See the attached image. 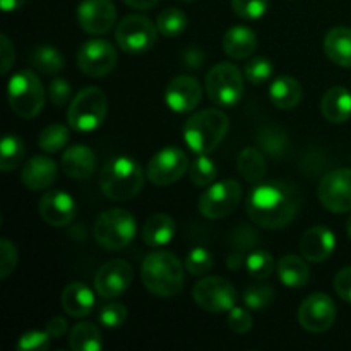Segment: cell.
Wrapping results in <instances>:
<instances>
[{"label": "cell", "mask_w": 351, "mask_h": 351, "mask_svg": "<svg viewBox=\"0 0 351 351\" xmlns=\"http://www.w3.org/2000/svg\"><path fill=\"white\" fill-rule=\"evenodd\" d=\"M119 62V53L110 41L93 38L81 45L77 51V67L89 77H105Z\"/></svg>", "instance_id": "obj_13"}, {"label": "cell", "mask_w": 351, "mask_h": 351, "mask_svg": "<svg viewBox=\"0 0 351 351\" xmlns=\"http://www.w3.org/2000/svg\"><path fill=\"white\" fill-rule=\"evenodd\" d=\"M69 346L74 351H101V331L93 322H79L69 335Z\"/></svg>", "instance_id": "obj_31"}, {"label": "cell", "mask_w": 351, "mask_h": 351, "mask_svg": "<svg viewBox=\"0 0 351 351\" xmlns=\"http://www.w3.org/2000/svg\"><path fill=\"white\" fill-rule=\"evenodd\" d=\"M319 201L331 213L351 211V170L338 168L322 177L319 182Z\"/></svg>", "instance_id": "obj_14"}, {"label": "cell", "mask_w": 351, "mask_h": 351, "mask_svg": "<svg viewBox=\"0 0 351 351\" xmlns=\"http://www.w3.org/2000/svg\"><path fill=\"white\" fill-rule=\"evenodd\" d=\"M206 93L215 105L232 108L243 98V75L235 64L221 62L206 75Z\"/></svg>", "instance_id": "obj_8"}, {"label": "cell", "mask_w": 351, "mask_h": 351, "mask_svg": "<svg viewBox=\"0 0 351 351\" xmlns=\"http://www.w3.org/2000/svg\"><path fill=\"white\" fill-rule=\"evenodd\" d=\"M324 51L332 64L351 69V29L345 26L332 27L324 38Z\"/></svg>", "instance_id": "obj_28"}, {"label": "cell", "mask_w": 351, "mask_h": 351, "mask_svg": "<svg viewBox=\"0 0 351 351\" xmlns=\"http://www.w3.org/2000/svg\"><path fill=\"white\" fill-rule=\"evenodd\" d=\"M141 280L149 293L160 298H171L184 288V266L175 254L156 250L143 261Z\"/></svg>", "instance_id": "obj_2"}, {"label": "cell", "mask_w": 351, "mask_h": 351, "mask_svg": "<svg viewBox=\"0 0 351 351\" xmlns=\"http://www.w3.org/2000/svg\"><path fill=\"white\" fill-rule=\"evenodd\" d=\"M335 290L345 302L351 304V266L343 267L335 278Z\"/></svg>", "instance_id": "obj_48"}, {"label": "cell", "mask_w": 351, "mask_h": 351, "mask_svg": "<svg viewBox=\"0 0 351 351\" xmlns=\"http://www.w3.org/2000/svg\"><path fill=\"white\" fill-rule=\"evenodd\" d=\"M274 74V65L269 58L266 57H256L249 60L243 67V75L247 81L252 84H263V82L269 81Z\"/></svg>", "instance_id": "obj_41"}, {"label": "cell", "mask_w": 351, "mask_h": 351, "mask_svg": "<svg viewBox=\"0 0 351 351\" xmlns=\"http://www.w3.org/2000/svg\"><path fill=\"white\" fill-rule=\"evenodd\" d=\"M274 300V290L273 287L266 283H257L247 288L243 291V304L250 308V311H264L271 302Z\"/></svg>", "instance_id": "obj_39"}, {"label": "cell", "mask_w": 351, "mask_h": 351, "mask_svg": "<svg viewBox=\"0 0 351 351\" xmlns=\"http://www.w3.org/2000/svg\"><path fill=\"white\" fill-rule=\"evenodd\" d=\"M226 322H228V328L237 335H245L252 329V315L243 307H233L228 312Z\"/></svg>", "instance_id": "obj_47"}, {"label": "cell", "mask_w": 351, "mask_h": 351, "mask_svg": "<svg viewBox=\"0 0 351 351\" xmlns=\"http://www.w3.org/2000/svg\"><path fill=\"white\" fill-rule=\"evenodd\" d=\"M230 129V119L218 108L194 113L184 123V141L195 154H209L223 143Z\"/></svg>", "instance_id": "obj_4"}, {"label": "cell", "mask_w": 351, "mask_h": 351, "mask_svg": "<svg viewBox=\"0 0 351 351\" xmlns=\"http://www.w3.org/2000/svg\"><path fill=\"white\" fill-rule=\"evenodd\" d=\"M38 211H40L41 219L47 225L55 226V228H64L75 219L77 206H75L74 197L71 194L55 189V191H48L41 197Z\"/></svg>", "instance_id": "obj_18"}, {"label": "cell", "mask_w": 351, "mask_h": 351, "mask_svg": "<svg viewBox=\"0 0 351 351\" xmlns=\"http://www.w3.org/2000/svg\"><path fill=\"white\" fill-rule=\"evenodd\" d=\"M146 173L129 156H117L106 161L99 173V189L113 202H125L141 194Z\"/></svg>", "instance_id": "obj_3"}, {"label": "cell", "mask_w": 351, "mask_h": 351, "mask_svg": "<svg viewBox=\"0 0 351 351\" xmlns=\"http://www.w3.org/2000/svg\"><path fill=\"white\" fill-rule=\"evenodd\" d=\"M26 147L24 143L17 136L7 134L2 139V147H0V170L12 171L23 163Z\"/></svg>", "instance_id": "obj_33"}, {"label": "cell", "mask_w": 351, "mask_h": 351, "mask_svg": "<svg viewBox=\"0 0 351 351\" xmlns=\"http://www.w3.org/2000/svg\"><path fill=\"white\" fill-rule=\"evenodd\" d=\"M136 218L122 208L106 209L95 223L96 242L106 250H120L127 247L136 237Z\"/></svg>", "instance_id": "obj_7"}, {"label": "cell", "mask_w": 351, "mask_h": 351, "mask_svg": "<svg viewBox=\"0 0 351 351\" xmlns=\"http://www.w3.org/2000/svg\"><path fill=\"white\" fill-rule=\"evenodd\" d=\"M134 280V269L127 261L112 259L103 264L95 276V288L99 297L119 298L129 290Z\"/></svg>", "instance_id": "obj_16"}, {"label": "cell", "mask_w": 351, "mask_h": 351, "mask_svg": "<svg viewBox=\"0 0 351 351\" xmlns=\"http://www.w3.org/2000/svg\"><path fill=\"white\" fill-rule=\"evenodd\" d=\"M276 271L281 283L288 288H304L311 280V267L302 254H287L281 257Z\"/></svg>", "instance_id": "obj_27"}, {"label": "cell", "mask_w": 351, "mask_h": 351, "mask_svg": "<svg viewBox=\"0 0 351 351\" xmlns=\"http://www.w3.org/2000/svg\"><path fill=\"white\" fill-rule=\"evenodd\" d=\"M177 233L175 219L167 213H156L146 221L143 228V240L149 247H165L173 240Z\"/></svg>", "instance_id": "obj_29"}, {"label": "cell", "mask_w": 351, "mask_h": 351, "mask_svg": "<svg viewBox=\"0 0 351 351\" xmlns=\"http://www.w3.org/2000/svg\"><path fill=\"white\" fill-rule=\"evenodd\" d=\"M346 232H348V237H350V240H351V216H350V219H348V225H346Z\"/></svg>", "instance_id": "obj_54"}, {"label": "cell", "mask_w": 351, "mask_h": 351, "mask_svg": "<svg viewBox=\"0 0 351 351\" xmlns=\"http://www.w3.org/2000/svg\"><path fill=\"white\" fill-rule=\"evenodd\" d=\"M26 3V0H0L3 12H16Z\"/></svg>", "instance_id": "obj_53"}, {"label": "cell", "mask_w": 351, "mask_h": 351, "mask_svg": "<svg viewBox=\"0 0 351 351\" xmlns=\"http://www.w3.org/2000/svg\"><path fill=\"white\" fill-rule=\"evenodd\" d=\"M257 48V36L250 27L233 26L223 36V50L235 60L250 57Z\"/></svg>", "instance_id": "obj_25"}, {"label": "cell", "mask_w": 351, "mask_h": 351, "mask_svg": "<svg viewBox=\"0 0 351 351\" xmlns=\"http://www.w3.org/2000/svg\"><path fill=\"white\" fill-rule=\"evenodd\" d=\"M206 55L202 53L201 48L197 47H189L187 50L182 53V62H184V65L187 69H199L202 65V62H204Z\"/></svg>", "instance_id": "obj_50"}, {"label": "cell", "mask_w": 351, "mask_h": 351, "mask_svg": "<svg viewBox=\"0 0 351 351\" xmlns=\"http://www.w3.org/2000/svg\"><path fill=\"white\" fill-rule=\"evenodd\" d=\"M62 170L74 180H88L96 170L95 151L84 144H75L62 154Z\"/></svg>", "instance_id": "obj_21"}, {"label": "cell", "mask_w": 351, "mask_h": 351, "mask_svg": "<svg viewBox=\"0 0 351 351\" xmlns=\"http://www.w3.org/2000/svg\"><path fill=\"white\" fill-rule=\"evenodd\" d=\"M158 27L151 23L149 17L141 14L125 16L117 26V43L120 50L130 55H139L151 50L158 40Z\"/></svg>", "instance_id": "obj_9"}, {"label": "cell", "mask_w": 351, "mask_h": 351, "mask_svg": "<svg viewBox=\"0 0 351 351\" xmlns=\"http://www.w3.org/2000/svg\"><path fill=\"white\" fill-rule=\"evenodd\" d=\"M302 199L297 187L288 182L257 184L247 201V215L257 226L281 230L290 225L300 209Z\"/></svg>", "instance_id": "obj_1"}, {"label": "cell", "mask_w": 351, "mask_h": 351, "mask_svg": "<svg viewBox=\"0 0 351 351\" xmlns=\"http://www.w3.org/2000/svg\"><path fill=\"white\" fill-rule=\"evenodd\" d=\"M192 295H194L195 304L209 314L230 312L239 300L235 287L221 276L202 278L195 283Z\"/></svg>", "instance_id": "obj_11"}, {"label": "cell", "mask_w": 351, "mask_h": 351, "mask_svg": "<svg viewBox=\"0 0 351 351\" xmlns=\"http://www.w3.org/2000/svg\"><path fill=\"white\" fill-rule=\"evenodd\" d=\"M108 113V98L96 86L81 89L69 103V127L75 132L89 134L99 129Z\"/></svg>", "instance_id": "obj_5"}, {"label": "cell", "mask_w": 351, "mask_h": 351, "mask_svg": "<svg viewBox=\"0 0 351 351\" xmlns=\"http://www.w3.org/2000/svg\"><path fill=\"white\" fill-rule=\"evenodd\" d=\"M156 27L163 36L175 38L184 33L187 27V16L177 7H168V9L161 10L158 16Z\"/></svg>", "instance_id": "obj_35"}, {"label": "cell", "mask_w": 351, "mask_h": 351, "mask_svg": "<svg viewBox=\"0 0 351 351\" xmlns=\"http://www.w3.org/2000/svg\"><path fill=\"white\" fill-rule=\"evenodd\" d=\"M189 175H191L192 184H195L197 187H209L211 184H215L218 168H216L215 161L208 158V154H197V158L189 167Z\"/></svg>", "instance_id": "obj_36"}, {"label": "cell", "mask_w": 351, "mask_h": 351, "mask_svg": "<svg viewBox=\"0 0 351 351\" xmlns=\"http://www.w3.org/2000/svg\"><path fill=\"white\" fill-rule=\"evenodd\" d=\"M191 161L184 149L168 146L151 158L146 168V177L156 187H167L180 180L189 171Z\"/></svg>", "instance_id": "obj_12"}, {"label": "cell", "mask_w": 351, "mask_h": 351, "mask_svg": "<svg viewBox=\"0 0 351 351\" xmlns=\"http://www.w3.org/2000/svg\"><path fill=\"white\" fill-rule=\"evenodd\" d=\"M242 201V185L233 178L215 182L199 199V211L208 219H223L232 215Z\"/></svg>", "instance_id": "obj_10"}, {"label": "cell", "mask_w": 351, "mask_h": 351, "mask_svg": "<svg viewBox=\"0 0 351 351\" xmlns=\"http://www.w3.org/2000/svg\"><path fill=\"white\" fill-rule=\"evenodd\" d=\"M336 304L329 295L314 293L298 307V324L308 332H326L336 321Z\"/></svg>", "instance_id": "obj_15"}, {"label": "cell", "mask_w": 351, "mask_h": 351, "mask_svg": "<svg viewBox=\"0 0 351 351\" xmlns=\"http://www.w3.org/2000/svg\"><path fill=\"white\" fill-rule=\"evenodd\" d=\"M257 143L261 144L264 151L271 156H281L287 151L288 137L285 130L278 129V127H263L257 134Z\"/></svg>", "instance_id": "obj_37"}, {"label": "cell", "mask_w": 351, "mask_h": 351, "mask_svg": "<svg viewBox=\"0 0 351 351\" xmlns=\"http://www.w3.org/2000/svg\"><path fill=\"white\" fill-rule=\"evenodd\" d=\"M51 336L47 329L43 331H27L17 341V350L21 351H45L50 346Z\"/></svg>", "instance_id": "obj_45"}, {"label": "cell", "mask_w": 351, "mask_h": 351, "mask_svg": "<svg viewBox=\"0 0 351 351\" xmlns=\"http://www.w3.org/2000/svg\"><path fill=\"white\" fill-rule=\"evenodd\" d=\"M29 60L36 71L48 75L58 74L65 65L64 55L58 51V48L48 47V45H41V47L34 48V50L31 51Z\"/></svg>", "instance_id": "obj_32"}, {"label": "cell", "mask_w": 351, "mask_h": 351, "mask_svg": "<svg viewBox=\"0 0 351 351\" xmlns=\"http://www.w3.org/2000/svg\"><path fill=\"white\" fill-rule=\"evenodd\" d=\"M99 324L105 326V328L115 329L120 326L125 324L127 321V307L119 302H112V304H106L105 307H101L98 314Z\"/></svg>", "instance_id": "obj_43"}, {"label": "cell", "mask_w": 351, "mask_h": 351, "mask_svg": "<svg viewBox=\"0 0 351 351\" xmlns=\"http://www.w3.org/2000/svg\"><path fill=\"white\" fill-rule=\"evenodd\" d=\"M7 96L12 112L21 119H34L45 106L43 82L31 69L16 72L9 79Z\"/></svg>", "instance_id": "obj_6"}, {"label": "cell", "mask_w": 351, "mask_h": 351, "mask_svg": "<svg viewBox=\"0 0 351 351\" xmlns=\"http://www.w3.org/2000/svg\"><path fill=\"white\" fill-rule=\"evenodd\" d=\"M237 167H239L240 175L249 184L257 185L266 177V160H264V154L257 147H245V149H242V153L239 154V160H237Z\"/></svg>", "instance_id": "obj_30"}, {"label": "cell", "mask_w": 351, "mask_h": 351, "mask_svg": "<svg viewBox=\"0 0 351 351\" xmlns=\"http://www.w3.org/2000/svg\"><path fill=\"white\" fill-rule=\"evenodd\" d=\"M69 139H71V132L69 127L62 125V123H51V125L45 127L41 130L40 137H38V146L48 154L58 153L67 146Z\"/></svg>", "instance_id": "obj_34"}, {"label": "cell", "mask_w": 351, "mask_h": 351, "mask_svg": "<svg viewBox=\"0 0 351 351\" xmlns=\"http://www.w3.org/2000/svg\"><path fill=\"white\" fill-rule=\"evenodd\" d=\"M182 2H194V0H182Z\"/></svg>", "instance_id": "obj_55"}, {"label": "cell", "mask_w": 351, "mask_h": 351, "mask_svg": "<svg viewBox=\"0 0 351 351\" xmlns=\"http://www.w3.org/2000/svg\"><path fill=\"white\" fill-rule=\"evenodd\" d=\"M77 23L86 33L106 34L117 23V7L112 0H82L77 7Z\"/></svg>", "instance_id": "obj_17"}, {"label": "cell", "mask_w": 351, "mask_h": 351, "mask_svg": "<svg viewBox=\"0 0 351 351\" xmlns=\"http://www.w3.org/2000/svg\"><path fill=\"white\" fill-rule=\"evenodd\" d=\"M245 267L254 280H267L274 273V259L267 250H254L247 256Z\"/></svg>", "instance_id": "obj_38"}, {"label": "cell", "mask_w": 351, "mask_h": 351, "mask_svg": "<svg viewBox=\"0 0 351 351\" xmlns=\"http://www.w3.org/2000/svg\"><path fill=\"white\" fill-rule=\"evenodd\" d=\"M58 167L51 158L33 156L23 168L21 180L29 191H45L57 180Z\"/></svg>", "instance_id": "obj_22"}, {"label": "cell", "mask_w": 351, "mask_h": 351, "mask_svg": "<svg viewBox=\"0 0 351 351\" xmlns=\"http://www.w3.org/2000/svg\"><path fill=\"white\" fill-rule=\"evenodd\" d=\"M45 329H47L48 335L51 336V339H60V338H64L65 332H67V329H69L67 319L58 317V315H55V317H51L50 321L47 322V326H45Z\"/></svg>", "instance_id": "obj_51"}, {"label": "cell", "mask_w": 351, "mask_h": 351, "mask_svg": "<svg viewBox=\"0 0 351 351\" xmlns=\"http://www.w3.org/2000/svg\"><path fill=\"white\" fill-rule=\"evenodd\" d=\"M269 0H232L233 12L247 21H257L267 12Z\"/></svg>", "instance_id": "obj_42"}, {"label": "cell", "mask_w": 351, "mask_h": 351, "mask_svg": "<svg viewBox=\"0 0 351 351\" xmlns=\"http://www.w3.org/2000/svg\"><path fill=\"white\" fill-rule=\"evenodd\" d=\"M17 261H19V256H17L16 245L7 239L0 240V278L2 280L9 278L16 271Z\"/></svg>", "instance_id": "obj_44"}, {"label": "cell", "mask_w": 351, "mask_h": 351, "mask_svg": "<svg viewBox=\"0 0 351 351\" xmlns=\"http://www.w3.org/2000/svg\"><path fill=\"white\" fill-rule=\"evenodd\" d=\"M336 249V237L328 226H312L302 235L300 254L308 263H324Z\"/></svg>", "instance_id": "obj_20"}, {"label": "cell", "mask_w": 351, "mask_h": 351, "mask_svg": "<svg viewBox=\"0 0 351 351\" xmlns=\"http://www.w3.org/2000/svg\"><path fill=\"white\" fill-rule=\"evenodd\" d=\"M62 307H64V311L71 317H88L95 311V293L84 283L74 281V283L67 285L64 288V293H62Z\"/></svg>", "instance_id": "obj_23"}, {"label": "cell", "mask_w": 351, "mask_h": 351, "mask_svg": "<svg viewBox=\"0 0 351 351\" xmlns=\"http://www.w3.org/2000/svg\"><path fill=\"white\" fill-rule=\"evenodd\" d=\"M123 2H125L129 7H132V9L147 10V9H151V7L156 5L160 0H123Z\"/></svg>", "instance_id": "obj_52"}, {"label": "cell", "mask_w": 351, "mask_h": 351, "mask_svg": "<svg viewBox=\"0 0 351 351\" xmlns=\"http://www.w3.org/2000/svg\"><path fill=\"white\" fill-rule=\"evenodd\" d=\"M16 60V50H14V43L9 40L7 34H2V65H0V71L2 74H7L10 71V67L14 65Z\"/></svg>", "instance_id": "obj_49"}, {"label": "cell", "mask_w": 351, "mask_h": 351, "mask_svg": "<svg viewBox=\"0 0 351 351\" xmlns=\"http://www.w3.org/2000/svg\"><path fill=\"white\" fill-rule=\"evenodd\" d=\"M202 99V86L191 75H177L165 89V101L168 108L177 113H189L199 106Z\"/></svg>", "instance_id": "obj_19"}, {"label": "cell", "mask_w": 351, "mask_h": 351, "mask_svg": "<svg viewBox=\"0 0 351 351\" xmlns=\"http://www.w3.org/2000/svg\"><path fill=\"white\" fill-rule=\"evenodd\" d=\"M269 98L280 110H293L304 99V88L291 75H280L271 82Z\"/></svg>", "instance_id": "obj_26"}, {"label": "cell", "mask_w": 351, "mask_h": 351, "mask_svg": "<svg viewBox=\"0 0 351 351\" xmlns=\"http://www.w3.org/2000/svg\"><path fill=\"white\" fill-rule=\"evenodd\" d=\"M321 112L331 123H343L351 119V91L343 86L328 89L322 96Z\"/></svg>", "instance_id": "obj_24"}, {"label": "cell", "mask_w": 351, "mask_h": 351, "mask_svg": "<svg viewBox=\"0 0 351 351\" xmlns=\"http://www.w3.org/2000/svg\"><path fill=\"white\" fill-rule=\"evenodd\" d=\"M215 266L211 252L204 247H195L189 252L187 261H185V269L192 276H206Z\"/></svg>", "instance_id": "obj_40"}, {"label": "cell", "mask_w": 351, "mask_h": 351, "mask_svg": "<svg viewBox=\"0 0 351 351\" xmlns=\"http://www.w3.org/2000/svg\"><path fill=\"white\" fill-rule=\"evenodd\" d=\"M72 86L69 84L65 79L55 77L53 81L50 82V88H48V99L53 106L57 108H62L67 103L72 101Z\"/></svg>", "instance_id": "obj_46"}]
</instances>
